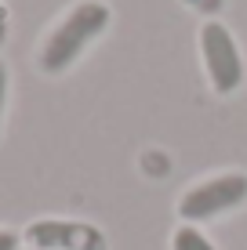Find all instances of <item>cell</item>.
<instances>
[{
  "instance_id": "obj_1",
  "label": "cell",
  "mask_w": 247,
  "mask_h": 250,
  "mask_svg": "<svg viewBox=\"0 0 247 250\" xmlns=\"http://www.w3.org/2000/svg\"><path fill=\"white\" fill-rule=\"evenodd\" d=\"M113 25V7L106 0H76L69 4L58 22L44 33L37 47V69L44 76H62L84 58L95 40L106 37V29Z\"/></svg>"
},
{
  "instance_id": "obj_2",
  "label": "cell",
  "mask_w": 247,
  "mask_h": 250,
  "mask_svg": "<svg viewBox=\"0 0 247 250\" xmlns=\"http://www.w3.org/2000/svg\"><path fill=\"white\" fill-rule=\"evenodd\" d=\"M247 203V174L244 170H222V174H211L203 182L189 185L178 196V218L182 225H203V221H215L222 214H233Z\"/></svg>"
},
{
  "instance_id": "obj_3",
  "label": "cell",
  "mask_w": 247,
  "mask_h": 250,
  "mask_svg": "<svg viewBox=\"0 0 247 250\" xmlns=\"http://www.w3.org/2000/svg\"><path fill=\"white\" fill-rule=\"evenodd\" d=\"M197 47H200V62L207 73V83L215 94H236L244 87V51L236 44L233 29L218 19H207L197 33Z\"/></svg>"
},
{
  "instance_id": "obj_4",
  "label": "cell",
  "mask_w": 247,
  "mask_h": 250,
  "mask_svg": "<svg viewBox=\"0 0 247 250\" xmlns=\"http://www.w3.org/2000/svg\"><path fill=\"white\" fill-rule=\"evenodd\" d=\"M22 243L33 250H109L106 232L76 218H37L22 229Z\"/></svg>"
},
{
  "instance_id": "obj_5",
  "label": "cell",
  "mask_w": 247,
  "mask_h": 250,
  "mask_svg": "<svg viewBox=\"0 0 247 250\" xmlns=\"http://www.w3.org/2000/svg\"><path fill=\"white\" fill-rule=\"evenodd\" d=\"M171 250H218V247L200 232V225H178L171 232Z\"/></svg>"
},
{
  "instance_id": "obj_6",
  "label": "cell",
  "mask_w": 247,
  "mask_h": 250,
  "mask_svg": "<svg viewBox=\"0 0 247 250\" xmlns=\"http://www.w3.org/2000/svg\"><path fill=\"white\" fill-rule=\"evenodd\" d=\"M7 94H11V69L0 58V124H4V109H7Z\"/></svg>"
},
{
  "instance_id": "obj_7",
  "label": "cell",
  "mask_w": 247,
  "mask_h": 250,
  "mask_svg": "<svg viewBox=\"0 0 247 250\" xmlns=\"http://www.w3.org/2000/svg\"><path fill=\"white\" fill-rule=\"evenodd\" d=\"M7 40H11V7L0 0V47H4Z\"/></svg>"
},
{
  "instance_id": "obj_8",
  "label": "cell",
  "mask_w": 247,
  "mask_h": 250,
  "mask_svg": "<svg viewBox=\"0 0 247 250\" xmlns=\"http://www.w3.org/2000/svg\"><path fill=\"white\" fill-rule=\"evenodd\" d=\"M22 236H15L11 229H0V250H19Z\"/></svg>"
},
{
  "instance_id": "obj_9",
  "label": "cell",
  "mask_w": 247,
  "mask_h": 250,
  "mask_svg": "<svg viewBox=\"0 0 247 250\" xmlns=\"http://www.w3.org/2000/svg\"><path fill=\"white\" fill-rule=\"evenodd\" d=\"M25 250H33V247H25Z\"/></svg>"
}]
</instances>
